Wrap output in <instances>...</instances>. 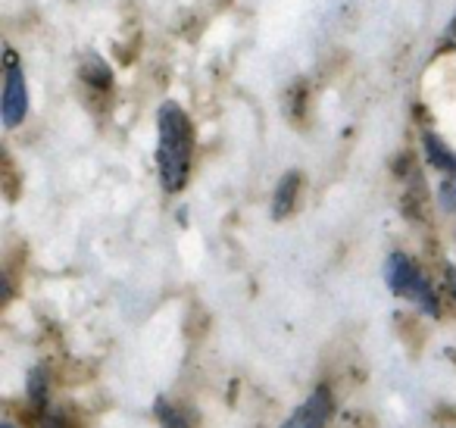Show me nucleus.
Instances as JSON below:
<instances>
[{
  "label": "nucleus",
  "mask_w": 456,
  "mask_h": 428,
  "mask_svg": "<svg viewBox=\"0 0 456 428\" xmlns=\"http://www.w3.org/2000/svg\"><path fill=\"white\" fill-rule=\"evenodd\" d=\"M4 60H7V82H4V126L16 128L28 113V88H26V76H22L16 54L7 51Z\"/></svg>",
  "instance_id": "7ed1b4c3"
},
{
  "label": "nucleus",
  "mask_w": 456,
  "mask_h": 428,
  "mask_svg": "<svg viewBox=\"0 0 456 428\" xmlns=\"http://www.w3.org/2000/svg\"><path fill=\"white\" fill-rule=\"evenodd\" d=\"M157 419L163 428H191V422L184 419V413L178 407H169L166 400H157Z\"/></svg>",
  "instance_id": "6e6552de"
},
{
  "label": "nucleus",
  "mask_w": 456,
  "mask_h": 428,
  "mask_svg": "<svg viewBox=\"0 0 456 428\" xmlns=\"http://www.w3.org/2000/svg\"><path fill=\"white\" fill-rule=\"evenodd\" d=\"M422 147H425V157H428V163L435 166V169H444L447 176H456V153L450 151V147L444 144L437 135L425 132L422 135Z\"/></svg>",
  "instance_id": "423d86ee"
},
{
  "label": "nucleus",
  "mask_w": 456,
  "mask_h": 428,
  "mask_svg": "<svg viewBox=\"0 0 456 428\" xmlns=\"http://www.w3.org/2000/svg\"><path fill=\"white\" fill-rule=\"evenodd\" d=\"M82 78L91 85V88H110V82H113V72H110V66L103 63L101 57H88L82 66Z\"/></svg>",
  "instance_id": "0eeeda50"
},
{
  "label": "nucleus",
  "mask_w": 456,
  "mask_h": 428,
  "mask_svg": "<svg viewBox=\"0 0 456 428\" xmlns=\"http://www.w3.org/2000/svg\"><path fill=\"white\" fill-rule=\"evenodd\" d=\"M385 278H387V288L400 297H410L412 303L425 309L428 316H437V297H435V288L428 284V278L416 269L406 253H391L385 266Z\"/></svg>",
  "instance_id": "f03ea898"
},
{
  "label": "nucleus",
  "mask_w": 456,
  "mask_h": 428,
  "mask_svg": "<svg viewBox=\"0 0 456 428\" xmlns=\"http://www.w3.org/2000/svg\"><path fill=\"white\" fill-rule=\"evenodd\" d=\"M0 428H13V425H10V422H4V425H0Z\"/></svg>",
  "instance_id": "f8f14e48"
},
{
  "label": "nucleus",
  "mask_w": 456,
  "mask_h": 428,
  "mask_svg": "<svg viewBox=\"0 0 456 428\" xmlns=\"http://www.w3.org/2000/svg\"><path fill=\"white\" fill-rule=\"evenodd\" d=\"M159 122V151H157V163H159V182L169 194L184 188L191 172V153H194V128L191 119L178 103H163L157 113Z\"/></svg>",
  "instance_id": "f257e3e1"
},
{
  "label": "nucleus",
  "mask_w": 456,
  "mask_h": 428,
  "mask_svg": "<svg viewBox=\"0 0 456 428\" xmlns=\"http://www.w3.org/2000/svg\"><path fill=\"white\" fill-rule=\"evenodd\" d=\"M437 203H441V210H456V176H447L441 182V188H437Z\"/></svg>",
  "instance_id": "9d476101"
},
{
  "label": "nucleus",
  "mask_w": 456,
  "mask_h": 428,
  "mask_svg": "<svg viewBox=\"0 0 456 428\" xmlns=\"http://www.w3.org/2000/svg\"><path fill=\"white\" fill-rule=\"evenodd\" d=\"M297 194H300V172L291 169L281 176V182L275 185V194H273V219H285L291 216L294 203H297Z\"/></svg>",
  "instance_id": "39448f33"
},
{
  "label": "nucleus",
  "mask_w": 456,
  "mask_h": 428,
  "mask_svg": "<svg viewBox=\"0 0 456 428\" xmlns=\"http://www.w3.org/2000/svg\"><path fill=\"white\" fill-rule=\"evenodd\" d=\"M329 416H331V394L325 388H319L279 428H325Z\"/></svg>",
  "instance_id": "20e7f679"
},
{
  "label": "nucleus",
  "mask_w": 456,
  "mask_h": 428,
  "mask_svg": "<svg viewBox=\"0 0 456 428\" xmlns=\"http://www.w3.org/2000/svg\"><path fill=\"white\" fill-rule=\"evenodd\" d=\"M28 397L38 409L47 407V384H45V369H32L28 375Z\"/></svg>",
  "instance_id": "1a4fd4ad"
},
{
  "label": "nucleus",
  "mask_w": 456,
  "mask_h": 428,
  "mask_svg": "<svg viewBox=\"0 0 456 428\" xmlns=\"http://www.w3.org/2000/svg\"><path fill=\"white\" fill-rule=\"evenodd\" d=\"M447 288L456 294V269H453V266H447Z\"/></svg>",
  "instance_id": "9b49d317"
}]
</instances>
